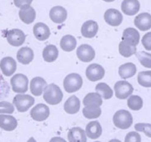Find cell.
Instances as JSON below:
<instances>
[{
  "mask_svg": "<svg viewBox=\"0 0 151 142\" xmlns=\"http://www.w3.org/2000/svg\"><path fill=\"white\" fill-rule=\"evenodd\" d=\"M14 112V107L8 101H0V114H12Z\"/></svg>",
  "mask_w": 151,
  "mask_h": 142,
  "instance_id": "obj_37",
  "label": "cell"
},
{
  "mask_svg": "<svg viewBox=\"0 0 151 142\" xmlns=\"http://www.w3.org/2000/svg\"><path fill=\"white\" fill-rule=\"evenodd\" d=\"M99 30V25L96 22L93 20H88L85 22L82 26L81 33L85 38H93L97 34Z\"/></svg>",
  "mask_w": 151,
  "mask_h": 142,
  "instance_id": "obj_13",
  "label": "cell"
},
{
  "mask_svg": "<svg viewBox=\"0 0 151 142\" xmlns=\"http://www.w3.org/2000/svg\"><path fill=\"white\" fill-rule=\"evenodd\" d=\"M134 24L139 30L146 31L151 28V15L148 13H142L136 16Z\"/></svg>",
  "mask_w": 151,
  "mask_h": 142,
  "instance_id": "obj_14",
  "label": "cell"
},
{
  "mask_svg": "<svg viewBox=\"0 0 151 142\" xmlns=\"http://www.w3.org/2000/svg\"><path fill=\"white\" fill-rule=\"evenodd\" d=\"M10 86L0 73V100L7 98L9 95Z\"/></svg>",
  "mask_w": 151,
  "mask_h": 142,
  "instance_id": "obj_36",
  "label": "cell"
},
{
  "mask_svg": "<svg viewBox=\"0 0 151 142\" xmlns=\"http://www.w3.org/2000/svg\"><path fill=\"white\" fill-rule=\"evenodd\" d=\"M27 142H36V141L35 140V139H34V138L31 137V138H30V139H29L28 141H27Z\"/></svg>",
  "mask_w": 151,
  "mask_h": 142,
  "instance_id": "obj_43",
  "label": "cell"
},
{
  "mask_svg": "<svg viewBox=\"0 0 151 142\" xmlns=\"http://www.w3.org/2000/svg\"><path fill=\"white\" fill-rule=\"evenodd\" d=\"M17 58L19 62L26 65L30 64L33 60L34 53H33V50L30 47H21L17 52Z\"/></svg>",
  "mask_w": 151,
  "mask_h": 142,
  "instance_id": "obj_22",
  "label": "cell"
},
{
  "mask_svg": "<svg viewBox=\"0 0 151 142\" xmlns=\"http://www.w3.org/2000/svg\"><path fill=\"white\" fill-rule=\"evenodd\" d=\"M109 142H122L120 140H118V139H112Z\"/></svg>",
  "mask_w": 151,
  "mask_h": 142,
  "instance_id": "obj_44",
  "label": "cell"
},
{
  "mask_svg": "<svg viewBox=\"0 0 151 142\" xmlns=\"http://www.w3.org/2000/svg\"><path fill=\"white\" fill-rule=\"evenodd\" d=\"M86 136L91 139H97L102 133V128L98 121H91L88 123L85 128Z\"/></svg>",
  "mask_w": 151,
  "mask_h": 142,
  "instance_id": "obj_19",
  "label": "cell"
},
{
  "mask_svg": "<svg viewBox=\"0 0 151 142\" xmlns=\"http://www.w3.org/2000/svg\"><path fill=\"white\" fill-rule=\"evenodd\" d=\"M122 39L131 42L134 45H138L140 40V35L137 30L133 27L126 28L123 32Z\"/></svg>",
  "mask_w": 151,
  "mask_h": 142,
  "instance_id": "obj_27",
  "label": "cell"
},
{
  "mask_svg": "<svg viewBox=\"0 0 151 142\" xmlns=\"http://www.w3.org/2000/svg\"><path fill=\"white\" fill-rule=\"evenodd\" d=\"M30 116L34 121H45L50 115V109L46 104H39L30 110Z\"/></svg>",
  "mask_w": 151,
  "mask_h": 142,
  "instance_id": "obj_9",
  "label": "cell"
},
{
  "mask_svg": "<svg viewBox=\"0 0 151 142\" xmlns=\"http://www.w3.org/2000/svg\"><path fill=\"white\" fill-rule=\"evenodd\" d=\"M43 98L48 104L56 105L62 101L63 93L59 86L55 84H50L45 88Z\"/></svg>",
  "mask_w": 151,
  "mask_h": 142,
  "instance_id": "obj_1",
  "label": "cell"
},
{
  "mask_svg": "<svg viewBox=\"0 0 151 142\" xmlns=\"http://www.w3.org/2000/svg\"><path fill=\"white\" fill-rule=\"evenodd\" d=\"M127 106L132 110L138 111L143 107V100L139 95H131L127 99Z\"/></svg>",
  "mask_w": 151,
  "mask_h": 142,
  "instance_id": "obj_32",
  "label": "cell"
},
{
  "mask_svg": "<svg viewBox=\"0 0 151 142\" xmlns=\"http://www.w3.org/2000/svg\"><path fill=\"white\" fill-rule=\"evenodd\" d=\"M136 56L142 66L145 67L151 68V53L140 51L136 53Z\"/></svg>",
  "mask_w": 151,
  "mask_h": 142,
  "instance_id": "obj_35",
  "label": "cell"
},
{
  "mask_svg": "<svg viewBox=\"0 0 151 142\" xmlns=\"http://www.w3.org/2000/svg\"><path fill=\"white\" fill-rule=\"evenodd\" d=\"M0 68L5 76H11L17 70V62L12 57H5L0 62Z\"/></svg>",
  "mask_w": 151,
  "mask_h": 142,
  "instance_id": "obj_12",
  "label": "cell"
},
{
  "mask_svg": "<svg viewBox=\"0 0 151 142\" xmlns=\"http://www.w3.org/2000/svg\"><path fill=\"white\" fill-rule=\"evenodd\" d=\"M17 120L12 115H0V128L5 131H13L17 127Z\"/></svg>",
  "mask_w": 151,
  "mask_h": 142,
  "instance_id": "obj_24",
  "label": "cell"
},
{
  "mask_svg": "<svg viewBox=\"0 0 151 142\" xmlns=\"http://www.w3.org/2000/svg\"><path fill=\"white\" fill-rule=\"evenodd\" d=\"M142 45L148 51L151 50V32L147 33L144 35L143 38L142 39Z\"/></svg>",
  "mask_w": 151,
  "mask_h": 142,
  "instance_id": "obj_40",
  "label": "cell"
},
{
  "mask_svg": "<svg viewBox=\"0 0 151 142\" xmlns=\"http://www.w3.org/2000/svg\"><path fill=\"white\" fill-rule=\"evenodd\" d=\"M46 86H47V82L43 78L40 77V76L34 77L30 81V92L35 96H40L42 94Z\"/></svg>",
  "mask_w": 151,
  "mask_h": 142,
  "instance_id": "obj_16",
  "label": "cell"
},
{
  "mask_svg": "<svg viewBox=\"0 0 151 142\" xmlns=\"http://www.w3.org/2000/svg\"><path fill=\"white\" fill-rule=\"evenodd\" d=\"M50 18L54 23L61 24L66 20L68 13L65 8L62 6H55L50 11Z\"/></svg>",
  "mask_w": 151,
  "mask_h": 142,
  "instance_id": "obj_18",
  "label": "cell"
},
{
  "mask_svg": "<svg viewBox=\"0 0 151 142\" xmlns=\"http://www.w3.org/2000/svg\"><path fill=\"white\" fill-rule=\"evenodd\" d=\"M50 142H67L64 138L61 137H53L50 140Z\"/></svg>",
  "mask_w": 151,
  "mask_h": 142,
  "instance_id": "obj_42",
  "label": "cell"
},
{
  "mask_svg": "<svg viewBox=\"0 0 151 142\" xmlns=\"http://www.w3.org/2000/svg\"><path fill=\"white\" fill-rule=\"evenodd\" d=\"M35 37L40 41H45L50 37V30L47 24L42 22H38L33 28Z\"/></svg>",
  "mask_w": 151,
  "mask_h": 142,
  "instance_id": "obj_15",
  "label": "cell"
},
{
  "mask_svg": "<svg viewBox=\"0 0 151 142\" xmlns=\"http://www.w3.org/2000/svg\"><path fill=\"white\" fill-rule=\"evenodd\" d=\"M76 56L82 62H90L95 58V50L89 44H82L77 48Z\"/></svg>",
  "mask_w": 151,
  "mask_h": 142,
  "instance_id": "obj_10",
  "label": "cell"
},
{
  "mask_svg": "<svg viewBox=\"0 0 151 142\" xmlns=\"http://www.w3.org/2000/svg\"><path fill=\"white\" fill-rule=\"evenodd\" d=\"M104 19L109 25L116 27L120 25L122 22L123 16L118 10L110 8L105 11L104 14Z\"/></svg>",
  "mask_w": 151,
  "mask_h": 142,
  "instance_id": "obj_11",
  "label": "cell"
},
{
  "mask_svg": "<svg viewBox=\"0 0 151 142\" xmlns=\"http://www.w3.org/2000/svg\"><path fill=\"white\" fill-rule=\"evenodd\" d=\"M138 83L145 87H151V70L142 71L138 74Z\"/></svg>",
  "mask_w": 151,
  "mask_h": 142,
  "instance_id": "obj_34",
  "label": "cell"
},
{
  "mask_svg": "<svg viewBox=\"0 0 151 142\" xmlns=\"http://www.w3.org/2000/svg\"><path fill=\"white\" fill-rule=\"evenodd\" d=\"M136 73V65L131 62L124 64L119 68V74L122 79H127L133 77Z\"/></svg>",
  "mask_w": 151,
  "mask_h": 142,
  "instance_id": "obj_25",
  "label": "cell"
},
{
  "mask_svg": "<svg viewBox=\"0 0 151 142\" xmlns=\"http://www.w3.org/2000/svg\"><path fill=\"white\" fill-rule=\"evenodd\" d=\"M82 113L88 119H93L101 115V110L100 107H85L82 110Z\"/></svg>",
  "mask_w": 151,
  "mask_h": 142,
  "instance_id": "obj_33",
  "label": "cell"
},
{
  "mask_svg": "<svg viewBox=\"0 0 151 142\" xmlns=\"http://www.w3.org/2000/svg\"><path fill=\"white\" fill-rule=\"evenodd\" d=\"M121 8L126 15L133 16L139 11L140 3L138 0H123Z\"/></svg>",
  "mask_w": 151,
  "mask_h": 142,
  "instance_id": "obj_17",
  "label": "cell"
},
{
  "mask_svg": "<svg viewBox=\"0 0 151 142\" xmlns=\"http://www.w3.org/2000/svg\"><path fill=\"white\" fill-rule=\"evenodd\" d=\"M76 39L72 35H65L60 41V47L64 51L71 52L76 47Z\"/></svg>",
  "mask_w": 151,
  "mask_h": 142,
  "instance_id": "obj_28",
  "label": "cell"
},
{
  "mask_svg": "<svg viewBox=\"0 0 151 142\" xmlns=\"http://www.w3.org/2000/svg\"><path fill=\"white\" fill-rule=\"evenodd\" d=\"M135 130L138 132H142L147 137L151 138V124L145 123H138L135 124Z\"/></svg>",
  "mask_w": 151,
  "mask_h": 142,
  "instance_id": "obj_38",
  "label": "cell"
},
{
  "mask_svg": "<svg viewBox=\"0 0 151 142\" xmlns=\"http://www.w3.org/2000/svg\"><path fill=\"white\" fill-rule=\"evenodd\" d=\"M11 85L14 92L23 94L28 90V79L22 73L16 74L11 78Z\"/></svg>",
  "mask_w": 151,
  "mask_h": 142,
  "instance_id": "obj_5",
  "label": "cell"
},
{
  "mask_svg": "<svg viewBox=\"0 0 151 142\" xmlns=\"http://www.w3.org/2000/svg\"><path fill=\"white\" fill-rule=\"evenodd\" d=\"M86 77L91 82H97L104 78L105 71L103 67L98 64H91L86 69Z\"/></svg>",
  "mask_w": 151,
  "mask_h": 142,
  "instance_id": "obj_8",
  "label": "cell"
},
{
  "mask_svg": "<svg viewBox=\"0 0 151 142\" xmlns=\"http://www.w3.org/2000/svg\"><path fill=\"white\" fill-rule=\"evenodd\" d=\"M142 138L141 136L137 133V132H130L127 133L125 136L124 142H141Z\"/></svg>",
  "mask_w": 151,
  "mask_h": 142,
  "instance_id": "obj_39",
  "label": "cell"
},
{
  "mask_svg": "<svg viewBox=\"0 0 151 142\" xmlns=\"http://www.w3.org/2000/svg\"><path fill=\"white\" fill-rule=\"evenodd\" d=\"M95 142H100V141H95Z\"/></svg>",
  "mask_w": 151,
  "mask_h": 142,
  "instance_id": "obj_46",
  "label": "cell"
},
{
  "mask_svg": "<svg viewBox=\"0 0 151 142\" xmlns=\"http://www.w3.org/2000/svg\"><path fill=\"white\" fill-rule=\"evenodd\" d=\"M68 138L70 142H87L86 133L79 127L71 128L68 131Z\"/></svg>",
  "mask_w": 151,
  "mask_h": 142,
  "instance_id": "obj_20",
  "label": "cell"
},
{
  "mask_svg": "<svg viewBox=\"0 0 151 142\" xmlns=\"http://www.w3.org/2000/svg\"><path fill=\"white\" fill-rule=\"evenodd\" d=\"M85 107H100L102 104V98L96 93H90L83 99Z\"/></svg>",
  "mask_w": 151,
  "mask_h": 142,
  "instance_id": "obj_30",
  "label": "cell"
},
{
  "mask_svg": "<svg viewBox=\"0 0 151 142\" xmlns=\"http://www.w3.org/2000/svg\"><path fill=\"white\" fill-rule=\"evenodd\" d=\"M116 97L119 99H126L132 95L133 87L129 82L126 81L117 82L114 85Z\"/></svg>",
  "mask_w": 151,
  "mask_h": 142,
  "instance_id": "obj_7",
  "label": "cell"
},
{
  "mask_svg": "<svg viewBox=\"0 0 151 142\" xmlns=\"http://www.w3.org/2000/svg\"><path fill=\"white\" fill-rule=\"evenodd\" d=\"M35 99L33 96L26 94H18L13 100V104L19 113H24L34 104Z\"/></svg>",
  "mask_w": 151,
  "mask_h": 142,
  "instance_id": "obj_4",
  "label": "cell"
},
{
  "mask_svg": "<svg viewBox=\"0 0 151 142\" xmlns=\"http://www.w3.org/2000/svg\"><path fill=\"white\" fill-rule=\"evenodd\" d=\"M80 100L76 95H72L68 98L64 104V110L68 114L77 113L80 110Z\"/></svg>",
  "mask_w": 151,
  "mask_h": 142,
  "instance_id": "obj_21",
  "label": "cell"
},
{
  "mask_svg": "<svg viewBox=\"0 0 151 142\" xmlns=\"http://www.w3.org/2000/svg\"><path fill=\"white\" fill-rule=\"evenodd\" d=\"M33 0H14V5L17 8H22L25 6H30L31 5Z\"/></svg>",
  "mask_w": 151,
  "mask_h": 142,
  "instance_id": "obj_41",
  "label": "cell"
},
{
  "mask_svg": "<svg viewBox=\"0 0 151 142\" xmlns=\"http://www.w3.org/2000/svg\"><path fill=\"white\" fill-rule=\"evenodd\" d=\"M103 1H104V2H114L115 0H103Z\"/></svg>",
  "mask_w": 151,
  "mask_h": 142,
  "instance_id": "obj_45",
  "label": "cell"
},
{
  "mask_svg": "<svg viewBox=\"0 0 151 142\" xmlns=\"http://www.w3.org/2000/svg\"><path fill=\"white\" fill-rule=\"evenodd\" d=\"M95 90L96 93H98L100 96L102 97L103 98H104L106 100L110 99L113 95V92L111 88L109 87V85L104 83V82H102V83H99L96 86Z\"/></svg>",
  "mask_w": 151,
  "mask_h": 142,
  "instance_id": "obj_31",
  "label": "cell"
},
{
  "mask_svg": "<svg viewBox=\"0 0 151 142\" xmlns=\"http://www.w3.org/2000/svg\"><path fill=\"white\" fill-rule=\"evenodd\" d=\"M6 39L8 42L14 47H19L24 44L26 36L24 32L19 29H12L6 32Z\"/></svg>",
  "mask_w": 151,
  "mask_h": 142,
  "instance_id": "obj_6",
  "label": "cell"
},
{
  "mask_svg": "<svg viewBox=\"0 0 151 142\" xmlns=\"http://www.w3.org/2000/svg\"><path fill=\"white\" fill-rule=\"evenodd\" d=\"M20 19L24 24H31L36 19V12H35L34 8L31 6H25L20 8L19 12Z\"/></svg>",
  "mask_w": 151,
  "mask_h": 142,
  "instance_id": "obj_23",
  "label": "cell"
},
{
  "mask_svg": "<svg viewBox=\"0 0 151 142\" xmlns=\"http://www.w3.org/2000/svg\"><path fill=\"white\" fill-rule=\"evenodd\" d=\"M113 121L114 125L117 128L121 130H127L131 127L133 124V116L127 110H120L114 114Z\"/></svg>",
  "mask_w": 151,
  "mask_h": 142,
  "instance_id": "obj_2",
  "label": "cell"
},
{
  "mask_svg": "<svg viewBox=\"0 0 151 142\" xmlns=\"http://www.w3.org/2000/svg\"><path fill=\"white\" fill-rule=\"evenodd\" d=\"M136 45L132 44L130 42L122 40L119 45V51L123 57L129 58L136 53Z\"/></svg>",
  "mask_w": 151,
  "mask_h": 142,
  "instance_id": "obj_26",
  "label": "cell"
},
{
  "mask_svg": "<svg viewBox=\"0 0 151 142\" xmlns=\"http://www.w3.org/2000/svg\"><path fill=\"white\" fill-rule=\"evenodd\" d=\"M83 85V80L80 75L70 73L64 79L63 87L65 90L69 93H73L81 89Z\"/></svg>",
  "mask_w": 151,
  "mask_h": 142,
  "instance_id": "obj_3",
  "label": "cell"
},
{
  "mask_svg": "<svg viewBox=\"0 0 151 142\" xmlns=\"http://www.w3.org/2000/svg\"><path fill=\"white\" fill-rule=\"evenodd\" d=\"M42 56L45 62H49V63L53 62L58 59L59 50L55 45L49 44V45L46 46L43 50Z\"/></svg>",
  "mask_w": 151,
  "mask_h": 142,
  "instance_id": "obj_29",
  "label": "cell"
}]
</instances>
